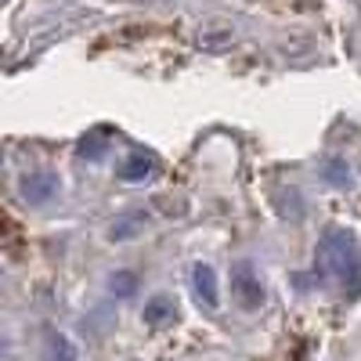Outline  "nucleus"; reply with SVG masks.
Segmentation results:
<instances>
[{"label":"nucleus","instance_id":"nucleus-1","mask_svg":"<svg viewBox=\"0 0 361 361\" xmlns=\"http://www.w3.org/2000/svg\"><path fill=\"white\" fill-rule=\"evenodd\" d=\"M314 267L322 282H340L350 300L361 296V250L343 228H329L318 243Z\"/></svg>","mask_w":361,"mask_h":361},{"label":"nucleus","instance_id":"nucleus-2","mask_svg":"<svg viewBox=\"0 0 361 361\" xmlns=\"http://www.w3.org/2000/svg\"><path fill=\"white\" fill-rule=\"evenodd\" d=\"M231 296H235V304L243 307V311H260L267 293H264L260 275H257L250 264H235L231 267Z\"/></svg>","mask_w":361,"mask_h":361},{"label":"nucleus","instance_id":"nucleus-3","mask_svg":"<svg viewBox=\"0 0 361 361\" xmlns=\"http://www.w3.org/2000/svg\"><path fill=\"white\" fill-rule=\"evenodd\" d=\"M192 40H195L199 51H228L235 44V29L228 22H206V25L195 29Z\"/></svg>","mask_w":361,"mask_h":361},{"label":"nucleus","instance_id":"nucleus-4","mask_svg":"<svg viewBox=\"0 0 361 361\" xmlns=\"http://www.w3.org/2000/svg\"><path fill=\"white\" fill-rule=\"evenodd\" d=\"M192 289H195L199 304L206 311L217 307V275H214V267H209V264H195L192 267Z\"/></svg>","mask_w":361,"mask_h":361},{"label":"nucleus","instance_id":"nucleus-5","mask_svg":"<svg viewBox=\"0 0 361 361\" xmlns=\"http://www.w3.org/2000/svg\"><path fill=\"white\" fill-rule=\"evenodd\" d=\"M54 177L51 173H29V177H22V199L25 202H33V206H40V202H47L51 195H54Z\"/></svg>","mask_w":361,"mask_h":361},{"label":"nucleus","instance_id":"nucleus-6","mask_svg":"<svg viewBox=\"0 0 361 361\" xmlns=\"http://www.w3.org/2000/svg\"><path fill=\"white\" fill-rule=\"evenodd\" d=\"M44 361H76V343L62 336L58 329L44 333Z\"/></svg>","mask_w":361,"mask_h":361},{"label":"nucleus","instance_id":"nucleus-7","mask_svg":"<svg viewBox=\"0 0 361 361\" xmlns=\"http://www.w3.org/2000/svg\"><path fill=\"white\" fill-rule=\"evenodd\" d=\"M156 173V159L148 156V152H134L127 163H123V170H119V180H130V185H141V180H148Z\"/></svg>","mask_w":361,"mask_h":361},{"label":"nucleus","instance_id":"nucleus-8","mask_svg":"<svg viewBox=\"0 0 361 361\" xmlns=\"http://www.w3.org/2000/svg\"><path fill=\"white\" fill-rule=\"evenodd\" d=\"M145 322L148 325H173L177 322V304L170 296H152L145 307Z\"/></svg>","mask_w":361,"mask_h":361},{"label":"nucleus","instance_id":"nucleus-9","mask_svg":"<svg viewBox=\"0 0 361 361\" xmlns=\"http://www.w3.org/2000/svg\"><path fill=\"white\" fill-rule=\"evenodd\" d=\"M347 177L350 173H347V163L343 159H329L325 163V180H329V185H350Z\"/></svg>","mask_w":361,"mask_h":361},{"label":"nucleus","instance_id":"nucleus-10","mask_svg":"<svg viewBox=\"0 0 361 361\" xmlns=\"http://www.w3.org/2000/svg\"><path fill=\"white\" fill-rule=\"evenodd\" d=\"M134 286H137V279H134V275H116V279H112V289H116V296H127Z\"/></svg>","mask_w":361,"mask_h":361}]
</instances>
